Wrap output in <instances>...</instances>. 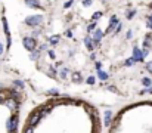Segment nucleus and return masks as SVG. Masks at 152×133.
<instances>
[{"label": "nucleus", "instance_id": "nucleus-27", "mask_svg": "<svg viewBox=\"0 0 152 133\" xmlns=\"http://www.w3.org/2000/svg\"><path fill=\"white\" fill-rule=\"evenodd\" d=\"M121 28H123V25H121V24L118 22V24H117V28H115V30H114V33H115V34H118V33L121 31Z\"/></svg>", "mask_w": 152, "mask_h": 133}, {"label": "nucleus", "instance_id": "nucleus-23", "mask_svg": "<svg viewBox=\"0 0 152 133\" xmlns=\"http://www.w3.org/2000/svg\"><path fill=\"white\" fill-rule=\"evenodd\" d=\"M14 84H15L18 89H22V87H24V83L21 82V80H15V82H14Z\"/></svg>", "mask_w": 152, "mask_h": 133}, {"label": "nucleus", "instance_id": "nucleus-1", "mask_svg": "<svg viewBox=\"0 0 152 133\" xmlns=\"http://www.w3.org/2000/svg\"><path fill=\"white\" fill-rule=\"evenodd\" d=\"M22 45L28 52H33L34 49H37V40L34 37H24L22 38Z\"/></svg>", "mask_w": 152, "mask_h": 133}, {"label": "nucleus", "instance_id": "nucleus-11", "mask_svg": "<svg viewBox=\"0 0 152 133\" xmlns=\"http://www.w3.org/2000/svg\"><path fill=\"white\" fill-rule=\"evenodd\" d=\"M40 56H42V52H40L39 49H34V50L31 52V55H30V58H31L33 61H37Z\"/></svg>", "mask_w": 152, "mask_h": 133}, {"label": "nucleus", "instance_id": "nucleus-29", "mask_svg": "<svg viewBox=\"0 0 152 133\" xmlns=\"http://www.w3.org/2000/svg\"><path fill=\"white\" fill-rule=\"evenodd\" d=\"M146 70H148V71H149V73H151V75H152V61H151V62H148V64H146Z\"/></svg>", "mask_w": 152, "mask_h": 133}, {"label": "nucleus", "instance_id": "nucleus-38", "mask_svg": "<svg viewBox=\"0 0 152 133\" xmlns=\"http://www.w3.org/2000/svg\"><path fill=\"white\" fill-rule=\"evenodd\" d=\"M149 8H151V9H152V3H151V5H149Z\"/></svg>", "mask_w": 152, "mask_h": 133}, {"label": "nucleus", "instance_id": "nucleus-20", "mask_svg": "<svg viewBox=\"0 0 152 133\" xmlns=\"http://www.w3.org/2000/svg\"><path fill=\"white\" fill-rule=\"evenodd\" d=\"M100 16H102V12H95L93 15H92V19L93 21H97V19H100Z\"/></svg>", "mask_w": 152, "mask_h": 133}, {"label": "nucleus", "instance_id": "nucleus-17", "mask_svg": "<svg viewBox=\"0 0 152 133\" xmlns=\"http://www.w3.org/2000/svg\"><path fill=\"white\" fill-rule=\"evenodd\" d=\"M96 25H97V24H96V21H93L92 24H89V27H87V31H89V33H93V31L96 30Z\"/></svg>", "mask_w": 152, "mask_h": 133}, {"label": "nucleus", "instance_id": "nucleus-14", "mask_svg": "<svg viewBox=\"0 0 152 133\" xmlns=\"http://www.w3.org/2000/svg\"><path fill=\"white\" fill-rule=\"evenodd\" d=\"M97 77H99V80L105 82V80H108V73H106V71H102V70H99V71H97Z\"/></svg>", "mask_w": 152, "mask_h": 133}, {"label": "nucleus", "instance_id": "nucleus-32", "mask_svg": "<svg viewBox=\"0 0 152 133\" xmlns=\"http://www.w3.org/2000/svg\"><path fill=\"white\" fill-rule=\"evenodd\" d=\"M65 36H67V37H72V31H71V30H67V31H65Z\"/></svg>", "mask_w": 152, "mask_h": 133}, {"label": "nucleus", "instance_id": "nucleus-33", "mask_svg": "<svg viewBox=\"0 0 152 133\" xmlns=\"http://www.w3.org/2000/svg\"><path fill=\"white\" fill-rule=\"evenodd\" d=\"M146 27H148V28H149V30H152V22H151V21H148V24H146Z\"/></svg>", "mask_w": 152, "mask_h": 133}, {"label": "nucleus", "instance_id": "nucleus-24", "mask_svg": "<svg viewBox=\"0 0 152 133\" xmlns=\"http://www.w3.org/2000/svg\"><path fill=\"white\" fill-rule=\"evenodd\" d=\"M47 55H49L50 59H56V53L53 50H47Z\"/></svg>", "mask_w": 152, "mask_h": 133}, {"label": "nucleus", "instance_id": "nucleus-21", "mask_svg": "<svg viewBox=\"0 0 152 133\" xmlns=\"http://www.w3.org/2000/svg\"><path fill=\"white\" fill-rule=\"evenodd\" d=\"M86 82H87V84H95L96 78H95L93 75H90V77H87V80H86Z\"/></svg>", "mask_w": 152, "mask_h": 133}, {"label": "nucleus", "instance_id": "nucleus-35", "mask_svg": "<svg viewBox=\"0 0 152 133\" xmlns=\"http://www.w3.org/2000/svg\"><path fill=\"white\" fill-rule=\"evenodd\" d=\"M2 53H3V45L0 43V55H2Z\"/></svg>", "mask_w": 152, "mask_h": 133}, {"label": "nucleus", "instance_id": "nucleus-6", "mask_svg": "<svg viewBox=\"0 0 152 133\" xmlns=\"http://www.w3.org/2000/svg\"><path fill=\"white\" fill-rule=\"evenodd\" d=\"M133 58H134V61L136 62H143V53H142V49H139L137 46H134L133 47Z\"/></svg>", "mask_w": 152, "mask_h": 133}, {"label": "nucleus", "instance_id": "nucleus-36", "mask_svg": "<svg viewBox=\"0 0 152 133\" xmlns=\"http://www.w3.org/2000/svg\"><path fill=\"white\" fill-rule=\"evenodd\" d=\"M2 101H3V93H0V104H2Z\"/></svg>", "mask_w": 152, "mask_h": 133}, {"label": "nucleus", "instance_id": "nucleus-8", "mask_svg": "<svg viewBox=\"0 0 152 133\" xmlns=\"http://www.w3.org/2000/svg\"><path fill=\"white\" fill-rule=\"evenodd\" d=\"M84 45H86V47H87L89 52H93L95 50V43H93V40L90 37H86L84 38Z\"/></svg>", "mask_w": 152, "mask_h": 133}, {"label": "nucleus", "instance_id": "nucleus-9", "mask_svg": "<svg viewBox=\"0 0 152 133\" xmlns=\"http://www.w3.org/2000/svg\"><path fill=\"white\" fill-rule=\"evenodd\" d=\"M25 5H27L28 8H34V9H40L42 8L37 0H25Z\"/></svg>", "mask_w": 152, "mask_h": 133}, {"label": "nucleus", "instance_id": "nucleus-28", "mask_svg": "<svg viewBox=\"0 0 152 133\" xmlns=\"http://www.w3.org/2000/svg\"><path fill=\"white\" fill-rule=\"evenodd\" d=\"M71 6H72V0H67L65 5H64V8H65V9H68V8H71Z\"/></svg>", "mask_w": 152, "mask_h": 133}, {"label": "nucleus", "instance_id": "nucleus-30", "mask_svg": "<svg viewBox=\"0 0 152 133\" xmlns=\"http://www.w3.org/2000/svg\"><path fill=\"white\" fill-rule=\"evenodd\" d=\"M90 5H92V0H84L83 2V6H86V8H89Z\"/></svg>", "mask_w": 152, "mask_h": 133}, {"label": "nucleus", "instance_id": "nucleus-19", "mask_svg": "<svg viewBox=\"0 0 152 133\" xmlns=\"http://www.w3.org/2000/svg\"><path fill=\"white\" fill-rule=\"evenodd\" d=\"M125 15H127V16H125V18H127V19H132L134 15H136V10L134 9H132V10H129L127 13H125Z\"/></svg>", "mask_w": 152, "mask_h": 133}, {"label": "nucleus", "instance_id": "nucleus-2", "mask_svg": "<svg viewBox=\"0 0 152 133\" xmlns=\"http://www.w3.org/2000/svg\"><path fill=\"white\" fill-rule=\"evenodd\" d=\"M43 22V16L42 15H31L25 18V24L30 25V27H37Z\"/></svg>", "mask_w": 152, "mask_h": 133}, {"label": "nucleus", "instance_id": "nucleus-26", "mask_svg": "<svg viewBox=\"0 0 152 133\" xmlns=\"http://www.w3.org/2000/svg\"><path fill=\"white\" fill-rule=\"evenodd\" d=\"M109 118H111V112L108 111V112L105 114V124H109Z\"/></svg>", "mask_w": 152, "mask_h": 133}, {"label": "nucleus", "instance_id": "nucleus-16", "mask_svg": "<svg viewBox=\"0 0 152 133\" xmlns=\"http://www.w3.org/2000/svg\"><path fill=\"white\" fill-rule=\"evenodd\" d=\"M136 64V61H134V58L132 56V58H129V59H125V62H124V65L125 66H133Z\"/></svg>", "mask_w": 152, "mask_h": 133}, {"label": "nucleus", "instance_id": "nucleus-34", "mask_svg": "<svg viewBox=\"0 0 152 133\" xmlns=\"http://www.w3.org/2000/svg\"><path fill=\"white\" fill-rule=\"evenodd\" d=\"M132 36H133V33L132 31H127V38H132Z\"/></svg>", "mask_w": 152, "mask_h": 133}, {"label": "nucleus", "instance_id": "nucleus-18", "mask_svg": "<svg viewBox=\"0 0 152 133\" xmlns=\"http://www.w3.org/2000/svg\"><path fill=\"white\" fill-rule=\"evenodd\" d=\"M47 74H49V75H52V77H55V75H58V70L53 68V66H50V68L47 70Z\"/></svg>", "mask_w": 152, "mask_h": 133}, {"label": "nucleus", "instance_id": "nucleus-25", "mask_svg": "<svg viewBox=\"0 0 152 133\" xmlns=\"http://www.w3.org/2000/svg\"><path fill=\"white\" fill-rule=\"evenodd\" d=\"M39 50H40L42 53H43V52H46V50H47V43H43V45H40Z\"/></svg>", "mask_w": 152, "mask_h": 133}, {"label": "nucleus", "instance_id": "nucleus-22", "mask_svg": "<svg viewBox=\"0 0 152 133\" xmlns=\"http://www.w3.org/2000/svg\"><path fill=\"white\" fill-rule=\"evenodd\" d=\"M22 133H33V127L27 124V126H25V127H24V130H22Z\"/></svg>", "mask_w": 152, "mask_h": 133}, {"label": "nucleus", "instance_id": "nucleus-15", "mask_svg": "<svg viewBox=\"0 0 152 133\" xmlns=\"http://www.w3.org/2000/svg\"><path fill=\"white\" fill-rule=\"evenodd\" d=\"M59 36H52V37H50V40H49V43L50 45H58L59 43Z\"/></svg>", "mask_w": 152, "mask_h": 133}, {"label": "nucleus", "instance_id": "nucleus-5", "mask_svg": "<svg viewBox=\"0 0 152 133\" xmlns=\"http://www.w3.org/2000/svg\"><path fill=\"white\" fill-rule=\"evenodd\" d=\"M102 37H104V33H102V30H99V28H96V30L92 33V40H93L95 45H99L100 40H102Z\"/></svg>", "mask_w": 152, "mask_h": 133}, {"label": "nucleus", "instance_id": "nucleus-4", "mask_svg": "<svg viewBox=\"0 0 152 133\" xmlns=\"http://www.w3.org/2000/svg\"><path fill=\"white\" fill-rule=\"evenodd\" d=\"M16 126H18V115L14 114V115L9 118V121H7V130H9V133H15Z\"/></svg>", "mask_w": 152, "mask_h": 133}, {"label": "nucleus", "instance_id": "nucleus-31", "mask_svg": "<svg viewBox=\"0 0 152 133\" xmlns=\"http://www.w3.org/2000/svg\"><path fill=\"white\" fill-rule=\"evenodd\" d=\"M95 66H96V70L99 71V70H100V66H102V64H100V62H95Z\"/></svg>", "mask_w": 152, "mask_h": 133}, {"label": "nucleus", "instance_id": "nucleus-12", "mask_svg": "<svg viewBox=\"0 0 152 133\" xmlns=\"http://www.w3.org/2000/svg\"><path fill=\"white\" fill-rule=\"evenodd\" d=\"M58 74H59V75H61L62 78H67V77H68V75L71 74V71H70V70L67 68V66H64V68H61V71H59Z\"/></svg>", "mask_w": 152, "mask_h": 133}, {"label": "nucleus", "instance_id": "nucleus-10", "mask_svg": "<svg viewBox=\"0 0 152 133\" xmlns=\"http://www.w3.org/2000/svg\"><path fill=\"white\" fill-rule=\"evenodd\" d=\"M71 80H72V82L74 83H81L83 82V77H81V73H74L72 75H71Z\"/></svg>", "mask_w": 152, "mask_h": 133}, {"label": "nucleus", "instance_id": "nucleus-13", "mask_svg": "<svg viewBox=\"0 0 152 133\" xmlns=\"http://www.w3.org/2000/svg\"><path fill=\"white\" fill-rule=\"evenodd\" d=\"M140 82H142V84H143L145 87H151V86H152V78H151V77H143Z\"/></svg>", "mask_w": 152, "mask_h": 133}, {"label": "nucleus", "instance_id": "nucleus-7", "mask_svg": "<svg viewBox=\"0 0 152 133\" xmlns=\"http://www.w3.org/2000/svg\"><path fill=\"white\" fill-rule=\"evenodd\" d=\"M5 104H6L7 108H9V110H12V111H16V108H18V102H16L15 99H12L10 96L5 98Z\"/></svg>", "mask_w": 152, "mask_h": 133}, {"label": "nucleus", "instance_id": "nucleus-37", "mask_svg": "<svg viewBox=\"0 0 152 133\" xmlns=\"http://www.w3.org/2000/svg\"><path fill=\"white\" fill-rule=\"evenodd\" d=\"M148 21H151V22H152V13H151V15L148 16Z\"/></svg>", "mask_w": 152, "mask_h": 133}, {"label": "nucleus", "instance_id": "nucleus-3", "mask_svg": "<svg viewBox=\"0 0 152 133\" xmlns=\"http://www.w3.org/2000/svg\"><path fill=\"white\" fill-rule=\"evenodd\" d=\"M40 117H42V111H34V112H31L30 117H28V126L34 127L37 123H39Z\"/></svg>", "mask_w": 152, "mask_h": 133}]
</instances>
